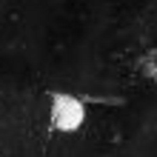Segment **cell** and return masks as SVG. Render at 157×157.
I'll list each match as a JSON object with an SVG mask.
<instances>
[{"label": "cell", "mask_w": 157, "mask_h": 157, "mask_svg": "<svg viewBox=\"0 0 157 157\" xmlns=\"http://www.w3.org/2000/svg\"><path fill=\"white\" fill-rule=\"evenodd\" d=\"M86 123V100L71 91H54L49 100V126L57 134H75Z\"/></svg>", "instance_id": "obj_1"}, {"label": "cell", "mask_w": 157, "mask_h": 157, "mask_svg": "<svg viewBox=\"0 0 157 157\" xmlns=\"http://www.w3.org/2000/svg\"><path fill=\"white\" fill-rule=\"evenodd\" d=\"M137 71H140L146 80L157 83V46L154 49H146L140 57H137Z\"/></svg>", "instance_id": "obj_2"}]
</instances>
